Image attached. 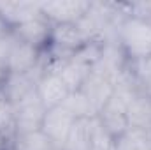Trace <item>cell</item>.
Listing matches in <instances>:
<instances>
[{
	"instance_id": "obj_1",
	"label": "cell",
	"mask_w": 151,
	"mask_h": 150,
	"mask_svg": "<svg viewBox=\"0 0 151 150\" xmlns=\"http://www.w3.org/2000/svg\"><path fill=\"white\" fill-rule=\"evenodd\" d=\"M118 41L130 60L151 55V23L134 16L125 18L118 27Z\"/></svg>"
},
{
	"instance_id": "obj_2",
	"label": "cell",
	"mask_w": 151,
	"mask_h": 150,
	"mask_svg": "<svg viewBox=\"0 0 151 150\" xmlns=\"http://www.w3.org/2000/svg\"><path fill=\"white\" fill-rule=\"evenodd\" d=\"M90 2L86 0H53L40 2V12L51 25L79 23L88 12Z\"/></svg>"
},
{
	"instance_id": "obj_3",
	"label": "cell",
	"mask_w": 151,
	"mask_h": 150,
	"mask_svg": "<svg viewBox=\"0 0 151 150\" xmlns=\"http://www.w3.org/2000/svg\"><path fill=\"white\" fill-rule=\"evenodd\" d=\"M14 110H16V134L40 131L47 108L39 99L37 92L23 99L21 103L14 104Z\"/></svg>"
},
{
	"instance_id": "obj_4",
	"label": "cell",
	"mask_w": 151,
	"mask_h": 150,
	"mask_svg": "<svg viewBox=\"0 0 151 150\" xmlns=\"http://www.w3.org/2000/svg\"><path fill=\"white\" fill-rule=\"evenodd\" d=\"M76 118L67 111L63 106H56V108H49L46 111L44 117V122H42V127L40 131L58 147H63L67 138H69V133L74 125Z\"/></svg>"
},
{
	"instance_id": "obj_5",
	"label": "cell",
	"mask_w": 151,
	"mask_h": 150,
	"mask_svg": "<svg viewBox=\"0 0 151 150\" xmlns=\"http://www.w3.org/2000/svg\"><path fill=\"white\" fill-rule=\"evenodd\" d=\"M69 94H70L69 87L65 85L62 76L58 73H55V71L44 73V76L39 79L37 83V95L47 110L62 106L63 101L69 97Z\"/></svg>"
},
{
	"instance_id": "obj_6",
	"label": "cell",
	"mask_w": 151,
	"mask_h": 150,
	"mask_svg": "<svg viewBox=\"0 0 151 150\" xmlns=\"http://www.w3.org/2000/svg\"><path fill=\"white\" fill-rule=\"evenodd\" d=\"M37 79L28 73H11L5 78V83L2 87L0 97L9 101L11 104H18L23 99L30 97L37 92Z\"/></svg>"
},
{
	"instance_id": "obj_7",
	"label": "cell",
	"mask_w": 151,
	"mask_h": 150,
	"mask_svg": "<svg viewBox=\"0 0 151 150\" xmlns=\"http://www.w3.org/2000/svg\"><path fill=\"white\" fill-rule=\"evenodd\" d=\"M79 90L90 101V104L93 106L95 113L99 115L107 106V103L111 101V95L114 92V85L111 79H107L104 76L97 74V73H90V76L86 78V81L83 83V87Z\"/></svg>"
},
{
	"instance_id": "obj_8",
	"label": "cell",
	"mask_w": 151,
	"mask_h": 150,
	"mask_svg": "<svg viewBox=\"0 0 151 150\" xmlns=\"http://www.w3.org/2000/svg\"><path fill=\"white\" fill-rule=\"evenodd\" d=\"M40 14V2H0V18L11 30Z\"/></svg>"
},
{
	"instance_id": "obj_9",
	"label": "cell",
	"mask_w": 151,
	"mask_h": 150,
	"mask_svg": "<svg viewBox=\"0 0 151 150\" xmlns=\"http://www.w3.org/2000/svg\"><path fill=\"white\" fill-rule=\"evenodd\" d=\"M51 23L40 14L34 20H28L25 23H21L19 27L12 28V32L16 34V37L19 39L21 42L32 44L39 50L46 48L49 42V36H51Z\"/></svg>"
},
{
	"instance_id": "obj_10",
	"label": "cell",
	"mask_w": 151,
	"mask_h": 150,
	"mask_svg": "<svg viewBox=\"0 0 151 150\" xmlns=\"http://www.w3.org/2000/svg\"><path fill=\"white\" fill-rule=\"evenodd\" d=\"M40 60H42V50L19 41L12 50L5 66L11 73H32L39 67Z\"/></svg>"
},
{
	"instance_id": "obj_11",
	"label": "cell",
	"mask_w": 151,
	"mask_h": 150,
	"mask_svg": "<svg viewBox=\"0 0 151 150\" xmlns=\"http://www.w3.org/2000/svg\"><path fill=\"white\" fill-rule=\"evenodd\" d=\"M128 129H148L151 124V97L146 94H137L135 99L125 111Z\"/></svg>"
},
{
	"instance_id": "obj_12",
	"label": "cell",
	"mask_w": 151,
	"mask_h": 150,
	"mask_svg": "<svg viewBox=\"0 0 151 150\" xmlns=\"http://www.w3.org/2000/svg\"><path fill=\"white\" fill-rule=\"evenodd\" d=\"M91 73V67H88L86 64L76 60L74 57L69 58L58 71V74L62 76V79L65 81V85L69 87L70 92H76L83 87V83L86 81V78Z\"/></svg>"
},
{
	"instance_id": "obj_13",
	"label": "cell",
	"mask_w": 151,
	"mask_h": 150,
	"mask_svg": "<svg viewBox=\"0 0 151 150\" xmlns=\"http://www.w3.org/2000/svg\"><path fill=\"white\" fill-rule=\"evenodd\" d=\"M91 149V118H77L69 133L63 150H90Z\"/></svg>"
},
{
	"instance_id": "obj_14",
	"label": "cell",
	"mask_w": 151,
	"mask_h": 150,
	"mask_svg": "<svg viewBox=\"0 0 151 150\" xmlns=\"http://www.w3.org/2000/svg\"><path fill=\"white\" fill-rule=\"evenodd\" d=\"M114 150H151V133L148 129H128L116 140Z\"/></svg>"
},
{
	"instance_id": "obj_15",
	"label": "cell",
	"mask_w": 151,
	"mask_h": 150,
	"mask_svg": "<svg viewBox=\"0 0 151 150\" xmlns=\"http://www.w3.org/2000/svg\"><path fill=\"white\" fill-rule=\"evenodd\" d=\"M97 118H99V122L102 124V127L113 136L114 140L121 138V136L128 131V122H127L125 113L116 111L113 108H107V106H106L102 111L97 115Z\"/></svg>"
},
{
	"instance_id": "obj_16",
	"label": "cell",
	"mask_w": 151,
	"mask_h": 150,
	"mask_svg": "<svg viewBox=\"0 0 151 150\" xmlns=\"http://www.w3.org/2000/svg\"><path fill=\"white\" fill-rule=\"evenodd\" d=\"M11 145L16 150H49L55 143L42 131H34V133L16 134Z\"/></svg>"
},
{
	"instance_id": "obj_17",
	"label": "cell",
	"mask_w": 151,
	"mask_h": 150,
	"mask_svg": "<svg viewBox=\"0 0 151 150\" xmlns=\"http://www.w3.org/2000/svg\"><path fill=\"white\" fill-rule=\"evenodd\" d=\"M62 106L70 113L76 120H77V118H93V117H97V113H95V110H93V106H91L90 101L83 95L81 90L70 92L69 97L63 101Z\"/></svg>"
},
{
	"instance_id": "obj_18",
	"label": "cell",
	"mask_w": 151,
	"mask_h": 150,
	"mask_svg": "<svg viewBox=\"0 0 151 150\" xmlns=\"http://www.w3.org/2000/svg\"><path fill=\"white\" fill-rule=\"evenodd\" d=\"M0 133L12 143L16 136V110L4 97H0Z\"/></svg>"
},
{
	"instance_id": "obj_19",
	"label": "cell",
	"mask_w": 151,
	"mask_h": 150,
	"mask_svg": "<svg viewBox=\"0 0 151 150\" xmlns=\"http://www.w3.org/2000/svg\"><path fill=\"white\" fill-rule=\"evenodd\" d=\"M18 42H19V39L16 37V34L12 30L0 34V62L2 64H7V60H9V57Z\"/></svg>"
},
{
	"instance_id": "obj_20",
	"label": "cell",
	"mask_w": 151,
	"mask_h": 150,
	"mask_svg": "<svg viewBox=\"0 0 151 150\" xmlns=\"http://www.w3.org/2000/svg\"><path fill=\"white\" fill-rule=\"evenodd\" d=\"M7 74H9L7 66L0 62V92H2V87H4V83H5V78H7Z\"/></svg>"
},
{
	"instance_id": "obj_21",
	"label": "cell",
	"mask_w": 151,
	"mask_h": 150,
	"mask_svg": "<svg viewBox=\"0 0 151 150\" xmlns=\"http://www.w3.org/2000/svg\"><path fill=\"white\" fill-rule=\"evenodd\" d=\"M9 145H11V141H9V140L0 133V150H7V149H9Z\"/></svg>"
},
{
	"instance_id": "obj_22",
	"label": "cell",
	"mask_w": 151,
	"mask_h": 150,
	"mask_svg": "<svg viewBox=\"0 0 151 150\" xmlns=\"http://www.w3.org/2000/svg\"><path fill=\"white\" fill-rule=\"evenodd\" d=\"M7 30H11V28H9V27L4 23V20L0 18V34H4V32H7Z\"/></svg>"
},
{
	"instance_id": "obj_23",
	"label": "cell",
	"mask_w": 151,
	"mask_h": 150,
	"mask_svg": "<svg viewBox=\"0 0 151 150\" xmlns=\"http://www.w3.org/2000/svg\"><path fill=\"white\" fill-rule=\"evenodd\" d=\"M49 150H63V147H58V145H53Z\"/></svg>"
},
{
	"instance_id": "obj_24",
	"label": "cell",
	"mask_w": 151,
	"mask_h": 150,
	"mask_svg": "<svg viewBox=\"0 0 151 150\" xmlns=\"http://www.w3.org/2000/svg\"><path fill=\"white\" fill-rule=\"evenodd\" d=\"M150 133H151V124H150Z\"/></svg>"
},
{
	"instance_id": "obj_25",
	"label": "cell",
	"mask_w": 151,
	"mask_h": 150,
	"mask_svg": "<svg viewBox=\"0 0 151 150\" xmlns=\"http://www.w3.org/2000/svg\"><path fill=\"white\" fill-rule=\"evenodd\" d=\"M150 23H151V18H150Z\"/></svg>"
},
{
	"instance_id": "obj_26",
	"label": "cell",
	"mask_w": 151,
	"mask_h": 150,
	"mask_svg": "<svg viewBox=\"0 0 151 150\" xmlns=\"http://www.w3.org/2000/svg\"><path fill=\"white\" fill-rule=\"evenodd\" d=\"M90 150H91V149H90Z\"/></svg>"
}]
</instances>
